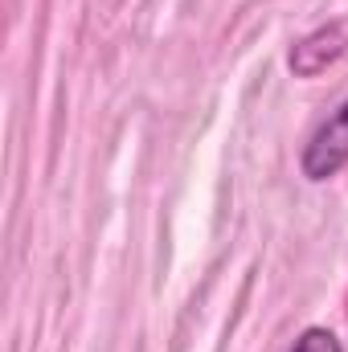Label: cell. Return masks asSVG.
<instances>
[{"instance_id":"obj_3","label":"cell","mask_w":348,"mask_h":352,"mask_svg":"<svg viewBox=\"0 0 348 352\" xmlns=\"http://www.w3.org/2000/svg\"><path fill=\"white\" fill-rule=\"evenodd\" d=\"M291 352H345V349H340L336 332H328V328H303L299 340L291 344Z\"/></svg>"},{"instance_id":"obj_2","label":"cell","mask_w":348,"mask_h":352,"mask_svg":"<svg viewBox=\"0 0 348 352\" xmlns=\"http://www.w3.org/2000/svg\"><path fill=\"white\" fill-rule=\"evenodd\" d=\"M345 50H348V16L345 21H332L328 29L307 33V37L291 50V70H295L299 78H312V74H320L324 66H332Z\"/></svg>"},{"instance_id":"obj_1","label":"cell","mask_w":348,"mask_h":352,"mask_svg":"<svg viewBox=\"0 0 348 352\" xmlns=\"http://www.w3.org/2000/svg\"><path fill=\"white\" fill-rule=\"evenodd\" d=\"M348 164V98L312 131V140L303 144L299 168L307 180H328Z\"/></svg>"}]
</instances>
